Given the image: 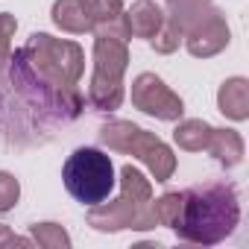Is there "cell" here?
<instances>
[{"mask_svg":"<svg viewBox=\"0 0 249 249\" xmlns=\"http://www.w3.org/2000/svg\"><path fill=\"white\" fill-rule=\"evenodd\" d=\"M85 71V53L76 41L33 33L15 53L9 79L41 111L73 120L82 111V94L76 82Z\"/></svg>","mask_w":249,"mask_h":249,"instance_id":"cell-1","label":"cell"},{"mask_svg":"<svg viewBox=\"0 0 249 249\" xmlns=\"http://www.w3.org/2000/svg\"><path fill=\"white\" fill-rule=\"evenodd\" d=\"M240 223V199L229 182H205L182 191V217L173 229L179 240L196 246L223 243Z\"/></svg>","mask_w":249,"mask_h":249,"instance_id":"cell-2","label":"cell"},{"mask_svg":"<svg viewBox=\"0 0 249 249\" xmlns=\"http://www.w3.org/2000/svg\"><path fill=\"white\" fill-rule=\"evenodd\" d=\"M88 226L97 231H123V229L147 231V229H156L150 179L138 167L123 164L120 167V196L114 202L103 199L100 205H91Z\"/></svg>","mask_w":249,"mask_h":249,"instance_id":"cell-3","label":"cell"},{"mask_svg":"<svg viewBox=\"0 0 249 249\" xmlns=\"http://www.w3.org/2000/svg\"><path fill=\"white\" fill-rule=\"evenodd\" d=\"M100 141H103V147H108L114 153L141 159L150 167L156 182H167L173 176V170H176L173 150L159 135L135 126V123H129V120H108V123H103L100 126Z\"/></svg>","mask_w":249,"mask_h":249,"instance_id":"cell-4","label":"cell"},{"mask_svg":"<svg viewBox=\"0 0 249 249\" xmlns=\"http://www.w3.org/2000/svg\"><path fill=\"white\" fill-rule=\"evenodd\" d=\"M129 65V47L123 38L94 36V76L88 85V103L100 111L120 108L123 97V73Z\"/></svg>","mask_w":249,"mask_h":249,"instance_id":"cell-5","label":"cell"},{"mask_svg":"<svg viewBox=\"0 0 249 249\" xmlns=\"http://www.w3.org/2000/svg\"><path fill=\"white\" fill-rule=\"evenodd\" d=\"M62 182L68 194L82 205H100L114 188V164L103 150L79 147L68 156L62 167Z\"/></svg>","mask_w":249,"mask_h":249,"instance_id":"cell-6","label":"cell"},{"mask_svg":"<svg viewBox=\"0 0 249 249\" xmlns=\"http://www.w3.org/2000/svg\"><path fill=\"white\" fill-rule=\"evenodd\" d=\"M132 106L141 108L144 114L167 120V123H173L185 114L182 97L173 94L156 73H138L132 79Z\"/></svg>","mask_w":249,"mask_h":249,"instance_id":"cell-7","label":"cell"},{"mask_svg":"<svg viewBox=\"0 0 249 249\" xmlns=\"http://www.w3.org/2000/svg\"><path fill=\"white\" fill-rule=\"evenodd\" d=\"M231 41V33H229V24H226V15L217 9L214 15H208L199 27H194L188 36H185V44H188V53L196 56V59H211L217 56L220 50H226Z\"/></svg>","mask_w":249,"mask_h":249,"instance_id":"cell-8","label":"cell"},{"mask_svg":"<svg viewBox=\"0 0 249 249\" xmlns=\"http://www.w3.org/2000/svg\"><path fill=\"white\" fill-rule=\"evenodd\" d=\"M88 18H91V33L94 36H111L129 41L126 18H123V0H82Z\"/></svg>","mask_w":249,"mask_h":249,"instance_id":"cell-9","label":"cell"},{"mask_svg":"<svg viewBox=\"0 0 249 249\" xmlns=\"http://www.w3.org/2000/svg\"><path fill=\"white\" fill-rule=\"evenodd\" d=\"M214 12H217L214 0H170V12L164 15V21L185 38L194 27H199Z\"/></svg>","mask_w":249,"mask_h":249,"instance_id":"cell-10","label":"cell"},{"mask_svg":"<svg viewBox=\"0 0 249 249\" xmlns=\"http://www.w3.org/2000/svg\"><path fill=\"white\" fill-rule=\"evenodd\" d=\"M126 18V30H129V38H153L161 27H164V12L153 3V0H138L132 3L129 12H123Z\"/></svg>","mask_w":249,"mask_h":249,"instance_id":"cell-11","label":"cell"},{"mask_svg":"<svg viewBox=\"0 0 249 249\" xmlns=\"http://www.w3.org/2000/svg\"><path fill=\"white\" fill-rule=\"evenodd\" d=\"M217 108L229 120H246L249 117V82L243 76H231L217 91Z\"/></svg>","mask_w":249,"mask_h":249,"instance_id":"cell-12","label":"cell"},{"mask_svg":"<svg viewBox=\"0 0 249 249\" xmlns=\"http://www.w3.org/2000/svg\"><path fill=\"white\" fill-rule=\"evenodd\" d=\"M205 153H211L223 167H237L243 161V138L234 129H211Z\"/></svg>","mask_w":249,"mask_h":249,"instance_id":"cell-13","label":"cell"},{"mask_svg":"<svg viewBox=\"0 0 249 249\" xmlns=\"http://www.w3.org/2000/svg\"><path fill=\"white\" fill-rule=\"evenodd\" d=\"M50 15H53V24L65 33H73V36L91 33V18L82 0H56Z\"/></svg>","mask_w":249,"mask_h":249,"instance_id":"cell-14","label":"cell"},{"mask_svg":"<svg viewBox=\"0 0 249 249\" xmlns=\"http://www.w3.org/2000/svg\"><path fill=\"white\" fill-rule=\"evenodd\" d=\"M211 129L205 120H182L176 132H173V141L179 144V150H188V153H202L208 147V138H211Z\"/></svg>","mask_w":249,"mask_h":249,"instance_id":"cell-15","label":"cell"},{"mask_svg":"<svg viewBox=\"0 0 249 249\" xmlns=\"http://www.w3.org/2000/svg\"><path fill=\"white\" fill-rule=\"evenodd\" d=\"M30 237L41 249H71V234L62 226H56V223H36V226H30Z\"/></svg>","mask_w":249,"mask_h":249,"instance_id":"cell-16","label":"cell"},{"mask_svg":"<svg viewBox=\"0 0 249 249\" xmlns=\"http://www.w3.org/2000/svg\"><path fill=\"white\" fill-rule=\"evenodd\" d=\"M153 214H156V226L176 229L179 217H182V191H170V194L159 196L153 202Z\"/></svg>","mask_w":249,"mask_h":249,"instance_id":"cell-17","label":"cell"},{"mask_svg":"<svg viewBox=\"0 0 249 249\" xmlns=\"http://www.w3.org/2000/svg\"><path fill=\"white\" fill-rule=\"evenodd\" d=\"M18 199H21V182L12 173L0 170V214L12 211L18 205Z\"/></svg>","mask_w":249,"mask_h":249,"instance_id":"cell-18","label":"cell"},{"mask_svg":"<svg viewBox=\"0 0 249 249\" xmlns=\"http://www.w3.org/2000/svg\"><path fill=\"white\" fill-rule=\"evenodd\" d=\"M15 30H18L15 15L0 12V68L9 62V53H12V36H15Z\"/></svg>","mask_w":249,"mask_h":249,"instance_id":"cell-19","label":"cell"},{"mask_svg":"<svg viewBox=\"0 0 249 249\" xmlns=\"http://www.w3.org/2000/svg\"><path fill=\"white\" fill-rule=\"evenodd\" d=\"M179 41H182V36H179V33H176L167 21H164V27H161V30L150 38L153 50H156V53H164V56H167V53H173V50L179 47Z\"/></svg>","mask_w":249,"mask_h":249,"instance_id":"cell-20","label":"cell"},{"mask_svg":"<svg viewBox=\"0 0 249 249\" xmlns=\"http://www.w3.org/2000/svg\"><path fill=\"white\" fill-rule=\"evenodd\" d=\"M33 237H18L15 231H9V226H0V246H30Z\"/></svg>","mask_w":249,"mask_h":249,"instance_id":"cell-21","label":"cell"}]
</instances>
